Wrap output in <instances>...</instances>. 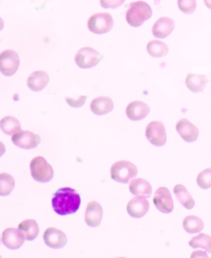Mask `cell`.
<instances>
[{
  "mask_svg": "<svg viewBox=\"0 0 211 258\" xmlns=\"http://www.w3.org/2000/svg\"><path fill=\"white\" fill-rule=\"evenodd\" d=\"M80 205V196L69 187L59 189L53 195V210L60 216L73 215L79 210Z\"/></svg>",
  "mask_w": 211,
  "mask_h": 258,
  "instance_id": "obj_1",
  "label": "cell"
},
{
  "mask_svg": "<svg viewBox=\"0 0 211 258\" xmlns=\"http://www.w3.org/2000/svg\"><path fill=\"white\" fill-rule=\"evenodd\" d=\"M153 11L147 3L144 1H137L131 3L127 12V23L132 27L137 28L142 25L146 20L150 19Z\"/></svg>",
  "mask_w": 211,
  "mask_h": 258,
  "instance_id": "obj_2",
  "label": "cell"
},
{
  "mask_svg": "<svg viewBox=\"0 0 211 258\" xmlns=\"http://www.w3.org/2000/svg\"><path fill=\"white\" fill-rule=\"evenodd\" d=\"M137 173V167L130 161H117L111 167L112 179L123 184H127L132 178L136 177Z\"/></svg>",
  "mask_w": 211,
  "mask_h": 258,
  "instance_id": "obj_3",
  "label": "cell"
},
{
  "mask_svg": "<svg viewBox=\"0 0 211 258\" xmlns=\"http://www.w3.org/2000/svg\"><path fill=\"white\" fill-rule=\"evenodd\" d=\"M31 174L35 180L47 183L54 177L52 166L42 157H36L30 163Z\"/></svg>",
  "mask_w": 211,
  "mask_h": 258,
  "instance_id": "obj_4",
  "label": "cell"
},
{
  "mask_svg": "<svg viewBox=\"0 0 211 258\" xmlns=\"http://www.w3.org/2000/svg\"><path fill=\"white\" fill-rule=\"evenodd\" d=\"M113 17L108 13H99L90 17L87 28L96 34H103L110 32L113 27Z\"/></svg>",
  "mask_w": 211,
  "mask_h": 258,
  "instance_id": "obj_5",
  "label": "cell"
},
{
  "mask_svg": "<svg viewBox=\"0 0 211 258\" xmlns=\"http://www.w3.org/2000/svg\"><path fill=\"white\" fill-rule=\"evenodd\" d=\"M102 55L91 47L81 48L75 55V62L82 69H89L98 64Z\"/></svg>",
  "mask_w": 211,
  "mask_h": 258,
  "instance_id": "obj_6",
  "label": "cell"
},
{
  "mask_svg": "<svg viewBox=\"0 0 211 258\" xmlns=\"http://www.w3.org/2000/svg\"><path fill=\"white\" fill-rule=\"evenodd\" d=\"M19 54L13 50H6L0 54V71L6 76H14L19 69Z\"/></svg>",
  "mask_w": 211,
  "mask_h": 258,
  "instance_id": "obj_7",
  "label": "cell"
},
{
  "mask_svg": "<svg viewBox=\"0 0 211 258\" xmlns=\"http://www.w3.org/2000/svg\"><path fill=\"white\" fill-rule=\"evenodd\" d=\"M145 135L149 143L156 147H162L167 141L165 127L158 121L149 122L146 127Z\"/></svg>",
  "mask_w": 211,
  "mask_h": 258,
  "instance_id": "obj_8",
  "label": "cell"
},
{
  "mask_svg": "<svg viewBox=\"0 0 211 258\" xmlns=\"http://www.w3.org/2000/svg\"><path fill=\"white\" fill-rule=\"evenodd\" d=\"M12 141L14 145L23 149L29 150L37 148L41 142V138L39 135L33 134L30 131H19L13 135Z\"/></svg>",
  "mask_w": 211,
  "mask_h": 258,
  "instance_id": "obj_9",
  "label": "cell"
},
{
  "mask_svg": "<svg viewBox=\"0 0 211 258\" xmlns=\"http://www.w3.org/2000/svg\"><path fill=\"white\" fill-rule=\"evenodd\" d=\"M154 204L155 207L163 214H169L173 210V201L172 196L166 187H160L154 194Z\"/></svg>",
  "mask_w": 211,
  "mask_h": 258,
  "instance_id": "obj_10",
  "label": "cell"
},
{
  "mask_svg": "<svg viewBox=\"0 0 211 258\" xmlns=\"http://www.w3.org/2000/svg\"><path fill=\"white\" fill-rule=\"evenodd\" d=\"M25 239L23 233L19 228H9L3 232V244L11 250H16L21 247Z\"/></svg>",
  "mask_w": 211,
  "mask_h": 258,
  "instance_id": "obj_11",
  "label": "cell"
},
{
  "mask_svg": "<svg viewBox=\"0 0 211 258\" xmlns=\"http://www.w3.org/2000/svg\"><path fill=\"white\" fill-rule=\"evenodd\" d=\"M43 238L45 243L53 249L62 248L67 243L65 233L55 228H47L44 233Z\"/></svg>",
  "mask_w": 211,
  "mask_h": 258,
  "instance_id": "obj_12",
  "label": "cell"
},
{
  "mask_svg": "<svg viewBox=\"0 0 211 258\" xmlns=\"http://www.w3.org/2000/svg\"><path fill=\"white\" fill-rule=\"evenodd\" d=\"M149 210V203L145 196H137L129 201L127 212L133 218H142Z\"/></svg>",
  "mask_w": 211,
  "mask_h": 258,
  "instance_id": "obj_13",
  "label": "cell"
},
{
  "mask_svg": "<svg viewBox=\"0 0 211 258\" xmlns=\"http://www.w3.org/2000/svg\"><path fill=\"white\" fill-rule=\"evenodd\" d=\"M176 129L181 139L186 143H193L197 140L199 130L188 119L181 118L179 120L176 125Z\"/></svg>",
  "mask_w": 211,
  "mask_h": 258,
  "instance_id": "obj_14",
  "label": "cell"
},
{
  "mask_svg": "<svg viewBox=\"0 0 211 258\" xmlns=\"http://www.w3.org/2000/svg\"><path fill=\"white\" fill-rule=\"evenodd\" d=\"M102 215L103 210L101 205L96 201H91L85 212V222L89 227L96 228L101 224Z\"/></svg>",
  "mask_w": 211,
  "mask_h": 258,
  "instance_id": "obj_15",
  "label": "cell"
},
{
  "mask_svg": "<svg viewBox=\"0 0 211 258\" xmlns=\"http://www.w3.org/2000/svg\"><path fill=\"white\" fill-rule=\"evenodd\" d=\"M150 108L147 104L144 102L136 101L131 102L128 104L126 109L127 117L133 121H139V120L144 119L145 117H147L149 113Z\"/></svg>",
  "mask_w": 211,
  "mask_h": 258,
  "instance_id": "obj_16",
  "label": "cell"
},
{
  "mask_svg": "<svg viewBox=\"0 0 211 258\" xmlns=\"http://www.w3.org/2000/svg\"><path fill=\"white\" fill-rule=\"evenodd\" d=\"M175 23L173 19L168 17H162L157 20L153 27V34L158 38H166L174 30Z\"/></svg>",
  "mask_w": 211,
  "mask_h": 258,
  "instance_id": "obj_17",
  "label": "cell"
},
{
  "mask_svg": "<svg viewBox=\"0 0 211 258\" xmlns=\"http://www.w3.org/2000/svg\"><path fill=\"white\" fill-rule=\"evenodd\" d=\"M90 108L96 115H105L113 110L114 104L113 99L109 97H97L91 102Z\"/></svg>",
  "mask_w": 211,
  "mask_h": 258,
  "instance_id": "obj_18",
  "label": "cell"
},
{
  "mask_svg": "<svg viewBox=\"0 0 211 258\" xmlns=\"http://www.w3.org/2000/svg\"><path fill=\"white\" fill-rule=\"evenodd\" d=\"M49 83V76L46 72L37 71L28 77V86L31 90L38 92L44 90Z\"/></svg>",
  "mask_w": 211,
  "mask_h": 258,
  "instance_id": "obj_19",
  "label": "cell"
},
{
  "mask_svg": "<svg viewBox=\"0 0 211 258\" xmlns=\"http://www.w3.org/2000/svg\"><path fill=\"white\" fill-rule=\"evenodd\" d=\"M209 81V79L204 75L189 74L186 76V85L192 92H203Z\"/></svg>",
  "mask_w": 211,
  "mask_h": 258,
  "instance_id": "obj_20",
  "label": "cell"
},
{
  "mask_svg": "<svg viewBox=\"0 0 211 258\" xmlns=\"http://www.w3.org/2000/svg\"><path fill=\"white\" fill-rule=\"evenodd\" d=\"M130 191L135 196H145L149 198L152 195V186L149 181L143 178H137L130 184Z\"/></svg>",
  "mask_w": 211,
  "mask_h": 258,
  "instance_id": "obj_21",
  "label": "cell"
},
{
  "mask_svg": "<svg viewBox=\"0 0 211 258\" xmlns=\"http://www.w3.org/2000/svg\"><path fill=\"white\" fill-rule=\"evenodd\" d=\"M19 229L28 241L34 240L39 233V226L34 219H27L22 222L19 225Z\"/></svg>",
  "mask_w": 211,
  "mask_h": 258,
  "instance_id": "obj_22",
  "label": "cell"
},
{
  "mask_svg": "<svg viewBox=\"0 0 211 258\" xmlns=\"http://www.w3.org/2000/svg\"><path fill=\"white\" fill-rule=\"evenodd\" d=\"M173 191L180 203L183 205L186 210H191L195 206V201L193 200L192 196H190V194L184 185L177 184L174 187Z\"/></svg>",
  "mask_w": 211,
  "mask_h": 258,
  "instance_id": "obj_23",
  "label": "cell"
},
{
  "mask_svg": "<svg viewBox=\"0 0 211 258\" xmlns=\"http://www.w3.org/2000/svg\"><path fill=\"white\" fill-rule=\"evenodd\" d=\"M183 228L188 233H200L204 228V222L195 215L186 216L183 220Z\"/></svg>",
  "mask_w": 211,
  "mask_h": 258,
  "instance_id": "obj_24",
  "label": "cell"
},
{
  "mask_svg": "<svg viewBox=\"0 0 211 258\" xmlns=\"http://www.w3.org/2000/svg\"><path fill=\"white\" fill-rule=\"evenodd\" d=\"M2 131L7 135H14L18 132L21 131V124L19 120L13 116H6L0 122Z\"/></svg>",
  "mask_w": 211,
  "mask_h": 258,
  "instance_id": "obj_25",
  "label": "cell"
},
{
  "mask_svg": "<svg viewBox=\"0 0 211 258\" xmlns=\"http://www.w3.org/2000/svg\"><path fill=\"white\" fill-rule=\"evenodd\" d=\"M147 51L149 55L153 57H163L168 53V46L164 42L154 40L149 42L147 45Z\"/></svg>",
  "mask_w": 211,
  "mask_h": 258,
  "instance_id": "obj_26",
  "label": "cell"
},
{
  "mask_svg": "<svg viewBox=\"0 0 211 258\" xmlns=\"http://www.w3.org/2000/svg\"><path fill=\"white\" fill-rule=\"evenodd\" d=\"M189 245L193 248H203L209 253L211 252V237L205 233H200L193 237L189 242Z\"/></svg>",
  "mask_w": 211,
  "mask_h": 258,
  "instance_id": "obj_27",
  "label": "cell"
},
{
  "mask_svg": "<svg viewBox=\"0 0 211 258\" xmlns=\"http://www.w3.org/2000/svg\"><path fill=\"white\" fill-rule=\"evenodd\" d=\"M15 186L14 178L8 173L0 174V196H10Z\"/></svg>",
  "mask_w": 211,
  "mask_h": 258,
  "instance_id": "obj_28",
  "label": "cell"
},
{
  "mask_svg": "<svg viewBox=\"0 0 211 258\" xmlns=\"http://www.w3.org/2000/svg\"><path fill=\"white\" fill-rule=\"evenodd\" d=\"M199 186L203 189L211 188V168H207L198 175L196 179Z\"/></svg>",
  "mask_w": 211,
  "mask_h": 258,
  "instance_id": "obj_29",
  "label": "cell"
},
{
  "mask_svg": "<svg viewBox=\"0 0 211 258\" xmlns=\"http://www.w3.org/2000/svg\"><path fill=\"white\" fill-rule=\"evenodd\" d=\"M179 10L186 14H191L196 9V0H177Z\"/></svg>",
  "mask_w": 211,
  "mask_h": 258,
  "instance_id": "obj_30",
  "label": "cell"
},
{
  "mask_svg": "<svg viewBox=\"0 0 211 258\" xmlns=\"http://www.w3.org/2000/svg\"><path fill=\"white\" fill-rule=\"evenodd\" d=\"M126 0H100L101 7L103 9H117L124 4Z\"/></svg>",
  "mask_w": 211,
  "mask_h": 258,
  "instance_id": "obj_31",
  "label": "cell"
},
{
  "mask_svg": "<svg viewBox=\"0 0 211 258\" xmlns=\"http://www.w3.org/2000/svg\"><path fill=\"white\" fill-rule=\"evenodd\" d=\"M86 99H87V96L83 95V96L78 97V99H72V98L67 97L65 100H66L69 106L77 108L83 106L85 101H86Z\"/></svg>",
  "mask_w": 211,
  "mask_h": 258,
  "instance_id": "obj_32",
  "label": "cell"
},
{
  "mask_svg": "<svg viewBox=\"0 0 211 258\" xmlns=\"http://www.w3.org/2000/svg\"><path fill=\"white\" fill-rule=\"evenodd\" d=\"M191 257H208V256L204 251H196L191 254Z\"/></svg>",
  "mask_w": 211,
  "mask_h": 258,
  "instance_id": "obj_33",
  "label": "cell"
},
{
  "mask_svg": "<svg viewBox=\"0 0 211 258\" xmlns=\"http://www.w3.org/2000/svg\"><path fill=\"white\" fill-rule=\"evenodd\" d=\"M204 5H206L207 8L211 10V0H204Z\"/></svg>",
  "mask_w": 211,
  "mask_h": 258,
  "instance_id": "obj_34",
  "label": "cell"
}]
</instances>
